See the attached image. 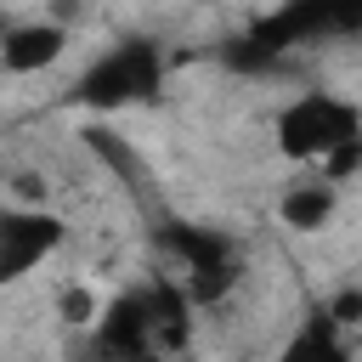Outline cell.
I'll use <instances>...</instances> for the list:
<instances>
[{
    "mask_svg": "<svg viewBox=\"0 0 362 362\" xmlns=\"http://www.w3.org/2000/svg\"><path fill=\"white\" fill-rule=\"evenodd\" d=\"M68 243V221L51 204H0V288L28 283Z\"/></svg>",
    "mask_w": 362,
    "mask_h": 362,
    "instance_id": "obj_3",
    "label": "cell"
},
{
    "mask_svg": "<svg viewBox=\"0 0 362 362\" xmlns=\"http://www.w3.org/2000/svg\"><path fill=\"white\" fill-rule=\"evenodd\" d=\"M62 57H68V28L57 17H28V23L0 28V74H11V79L45 74Z\"/></svg>",
    "mask_w": 362,
    "mask_h": 362,
    "instance_id": "obj_4",
    "label": "cell"
},
{
    "mask_svg": "<svg viewBox=\"0 0 362 362\" xmlns=\"http://www.w3.org/2000/svg\"><path fill=\"white\" fill-rule=\"evenodd\" d=\"M164 45L158 40H147V34H124V40H113V45H102L79 74H74V85H68V96L85 107V113H102V119H113V113H124V107H147V102H158V90H164Z\"/></svg>",
    "mask_w": 362,
    "mask_h": 362,
    "instance_id": "obj_2",
    "label": "cell"
},
{
    "mask_svg": "<svg viewBox=\"0 0 362 362\" xmlns=\"http://www.w3.org/2000/svg\"><path fill=\"white\" fill-rule=\"evenodd\" d=\"M334 209H339V181H328L322 170H311L277 192V221L288 232H322L334 221Z\"/></svg>",
    "mask_w": 362,
    "mask_h": 362,
    "instance_id": "obj_6",
    "label": "cell"
},
{
    "mask_svg": "<svg viewBox=\"0 0 362 362\" xmlns=\"http://www.w3.org/2000/svg\"><path fill=\"white\" fill-rule=\"evenodd\" d=\"M272 147L294 170H322L328 181H345L362 164V102L328 85L294 90L272 107Z\"/></svg>",
    "mask_w": 362,
    "mask_h": 362,
    "instance_id": "obj_1",
    "label": "cell"
},
{
    "mask_svg": "<svg viewBox=\"0 0 362 362\" xmlns=\"http://www.w3.org/2000/svg\"><path fill=\"white\" fill-rule=\"evenodd\" d=\"M272 362H356V351H351V334L334 322V311L328 305H311L283 334V345H277Z\"/></svg>",
    "mask_w": 362,
    "mask_h": 362,
    "instance_id": "obj_5",
    "label": "cell"
}]
</instances>
